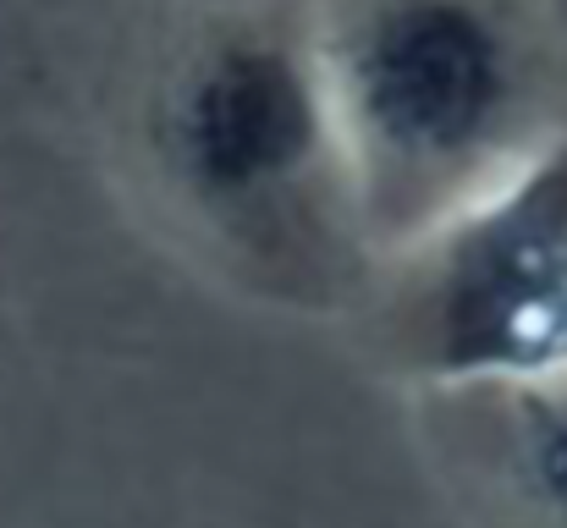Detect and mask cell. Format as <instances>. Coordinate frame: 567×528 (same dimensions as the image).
I'll use <instances>...</instances> for the list:
<instances>
[{"label":"cell","instance_id":"277c9868","mask_svg":"<svg viewBox=\"0 0 567 528\" xmlns=\"http://www.w3.org/2000/svg\"><path fill=\"white\" fill-rule=\"evenodd\" d=\"M474 407V452L491 501L518 528H567V369L551 380L457 391Z\"/></svg>","mask_w":567,"mask_h":528},{"label":"cell","instance_id":"3957f363","mask_svg":"<svg viewBox=\"0 0 567 528\" xmlns=\"http://www.w3.org/2000/svg\"><path fill=\"white\" fill-rule=\"evenodd\" d=\"M359 320L370 358L424 396L567 369V127L513 176L380 253Z\"/></svg>","mask_w":567,"mask_h":528},{"label":"cell","instance_id":"6da1fadb","mask_svg":"<svg viewBox=\"0 0 567 528\" xmlns=\"http://www.w3.org/2000/svg\"><path fill=\"white\" fill-rule=\"evenodd\" d=\"M166 215L209 265L287 309H353L375 253L353 204L315 22L215 11L166 55L144 105Z\"/></svg>","mask_w":567,"mask_h":528},{"label":"cell","instance_id":"7a4b0ae2","mask_svg":"<svg viewBox=\"0 0 567 528\" xmlns=\"http://www.w3.org/2000/svg\"><path fill=\"white\" fill-rule=\"evenodd\" d=\"M315 39L375 259L567 127L557 50L529 0H342Z\"/></svg>","mask_w":567,"mask_h":528}]
</instances>
